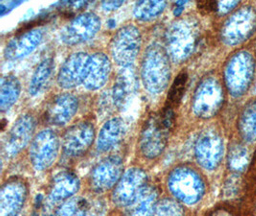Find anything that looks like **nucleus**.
Returning a JSON list of instances; mask_svg holds the SVG:
<instances>
[{"mask_svg": "<svg viewBox=\"0 0 256 216\" xmlns=\"http://www.w3.org/2000/svg\"><path fill=\"white\" fill-rule=\"evenodd\" d=\"M145 88L152 93H160L168 87L171 67L167 51L158 45L151 46L145 53L141 71Z\"/></svg>", "mask_w": 256, "mask_h": 216, "instance_id": "nucleus-1", "label": "nucleus"}, {"mask_svg": "<svg viewBox=\"0 0 256 216\" xmlns=\"http://www.w3.org/2000/svg\"><path fill=\"white\" fill-rule=\"evenodd\" d=\"M168 186L176 198L187 205H195L204 194V183L196 171L178 167L168 179Z\"/></svg>", "mask_w": 256, "mask_h": 216, "instance_id": "nucleus-2", "label": "nucleus"}, {"mask_svg": "<svg viewBox=\"0 0 256 216\" xmlns=\"http://www.w3.org/2000/svg\"><path fill=\"white\" fill-rule=\"evenodd\" d=\"M172 130L164 124L160 114H154L148 119L140 137V149L148 159L160 157L165 150Z\"/></svg>", "mask_w": 256, "mask_h": 216, "instance_id": "nucleus-3", "label": "nucleus"}, {"mask_svg": "<svg viewBox=\"0 0 256 216\" xmlns=\"http://www.w3.org/2000/svg\"><path fill=\"white\" fill-rule=\"evenodd\" d=\"M224 91L218 80L212 77L204 80L198 85L193 100V110L202 118H210L221 110Z\"/></svg>", "mask_w": 256, "mask_h": 216, "instance_id": "nucleus-4", "label": "nucleus"}, {"mask_svg": "<svg viewBox=\"0 0 256 216\" xmlns=\"http://www.w3.org/2000/svg\"><path fill=\"white\" fill-rule=\"evenodd\" d=\"M141 35L134 25L121 28L114 36L112 44V54L118 65L130 68L140 53Z\"/></svg>", "mask_w": 256, "mask_h": 216, "instance_id": "nucleus-5", "label": "nucleus"}, {"mask_svg": "<svg viewBox=\"0 0 256 216\" xmlns=\"http://www.w3.org/2000/svg\"><path fill=\"white\" fill-rule=\"evenodd\" d=\"M149 186L147 174L140 168H132L121 178L112 194L114 203L128 207L138 200Z\"/></svg>", "mask_w": 256, "mask_h": 216, "instance_id": "nucleus-6", "label": "nucleus"}, {"mask_svg": "<svg viewBox=\"0 0 256 216\" xmlns=\"http://www.w3.org/2000/svg\"><path fill=\"white\" fill-rule=\"evenodd\" d=\"M60 151V139L53 130H44L36 136L31 149L30 159L36 170H46L56 161Z\"/></svg>", "mask_w": 256, "mask_h": 216, "instance_id": "nucleus-7", "label": "nucleus"}, {"mask_svg": "<svg viewBox=\"0 0 256 216\" xmlns=\"http://www.w3.org/2000/svg\"><path fill=\"white\" fill-rule=\"evenodd\" d=\"M197 44V32L191 23L184 21L174 23L167 32V46L176 61L186 59Z\"/></svg>", "mask_w": 256, "mask_h": 216, "instance_id": "nucleus-8", "label": "nucleus"}, {"mask_svg": "<svg viewBox=\"0 0 256 216\" xmlns=\"http://www.w3.org/2000/svg\"><path fill=\"white\" fill-rule=\"evenodd\" d=\"M95 128L88 121H82L70 127L62 140L64 154L71 158H79L84 155L94 143Z\"/></svg>", "mask_w": 256, "mask_h": 216, "instance_id": "nucleus-9", "label": "nucleus"}, {"mask_svg": "<svg viewBox=\"0 0 256 216\" xmlns=\"http://www.w3.org/2000/svg\"><path fill=\"white\" fill-rule=\"evenodd\" d=\"M124 170L123 160L119 157H108L100 161L90 174V185L96 192H105L116 185Z\"/></svg>", "mask_w": 256, "mask_h": 216, "instance_id": "nucleus-10", "label": "nucleus"}, {"mask_svg": "<svg viewBox=\"0 0 256 216\" xmlns=\"http://www.w3.org/2000/svg\"><path fill=\"white\" fill-rule=\"evenodd\" d=\"M101 28V21L94 13H84L75 18L64 29L62 33V41L70 45H79L90 41Z\"/></svg>", "mask_w": 256, "mask_h": 216, "instance_id": "nucleus-11", "label": "nucleus"}, {"mask_svg": "<svg viewBox=\"0 0 256 216\" xmlns=\"http://www.w3.org/2000/svg\"><path fill=\"white\" fill-rule=\"evenodd\" d=\"M27 185L24 180L12 178L7 181L0 192V216H18L27 199Z\"/></svg>", "mask_w": 256, "mask_h": 216, "instance_id": "nucleus-12", "label": "nucleus"}, {"mask_svg": "<svg viewBox=\"0 0 256 216\" xmlns=\"http://www.w3.org/2000/svg\"><path fill=\"white\" fill-rule=\"evenodd\" d=\"M90 57L86 53L78 52L68 58L58 72V85L64 89H72L84 83L88 72Z\"/></svg>", "mask_w": 256, "mask_h": 216, "instance_id": "nucleus-13", "label": "nucleus"}, {"mask_svg": "<svg viewBox=\"0 0 256 216\" xmlns=\"http://www.w3.org/2000/svg\"><path fill=\"white\" fill-rule=\"evenodd\" d=\"M36 119L32 114L22 115L12 126L5 142L4 150L8 157L18 154L29 143L36 130Z\"/></svg>", "mask_w": 256, "mask_h": 216, "instance_id": "nucleus-14", "label": "nucleus"}, {"mask_svg": "<svg viewBox=\"0 0 256 216\" xmlns=\"http://www.w3.org/2000/svg\"><path fill=\"white\" fill-rule=\"evenodd\" d=\"M222 154V141L214 131H206L198 137L196 156L198 162L208 169H214L220 163Z\"/></svg>", "mask_w": 256, "mask_h": 216, "instance_id": "nucleus-15", "label": "nucleus"}, {"mask_svg": "<svg viewBox=\"0 0 256 216\" xmlns=\"http://www.w3.org/2000/svg\"><path fill=\"white\" fill-rule=\"evenodd\" d=\"M78 108L79 102L74 95L62 94L49 104L44 117L51 125H66L74 117Z\"/></svg>", "mask_w": 256, "mask_h": 216, "instance_id": "nucleus-16", "label": "nucleus"}, {"mask_svg": "<svg viewBox=\"0 0 256 216\" xmlns=\"http://www.w3.org/2000/svg\"><path fill=\"white\" fill-rule=\"evenodd\" d=\"M80 188V181L72 172H62L58 174L52 182L46 205L47 208H52L55 205L68 200Z\"/></svg>", "mask_w": 256, "mask_h": 216, "instance_id": "nucleus-17", "label": "nucleus"}, {"mask_svg": "<svg viewBox=\"0 0 256 216\" xmlns=\"http://www.w3.org/2000/svg\"><path fill=\"white\" fill-rule=\"evenodd\" d=\"M44 38L40 29H30L16 36L7 45L5 57L9 60H20L31 54Z\"/></svg>", "mask_w": 256, "mask_h": 216, "instance_id": "nucleus-18", "label": "nucleus"}, {"mask_svg": "<svg viewBox=\"0 0 256 216\" xmlns=\"http://www.w3.org/2000/svg\"><path fill=\"white\" fill-rule=\"evenodd\" d=\"M112 65L110 59L103 53H96L90 57V63L84 86L90 91H96L105 86L110 77Z\"/></svg>", "mask_w": 256, "mask_h": 216, "instance_id": "nucleus-19", "label": "nucleus"}, {"mask_svg": "<svg viewBox=\"0 0 256 216\" xmlns=\"http://www.w3.org/2000/svg\"><path fill=\"white\" fill-rule=\"evenodd\" d=\"M136 90V77L134 71L130 68L121 70L117 76L110 96L112 106L114 108H121L128 102L132 94Z\"/></svg>", "mask_w": 256, "mask_h": 216, "instance_id": "nucleus-20", "label": "nucleus"}, {"mask_svg": "<svg viewBox=\"0 0 256 216\" xmlns=\"http://www.w3.org/2000/svg\"><path fill=\"white\" fill-rule=\"evenodd\" d=\"M126 134V125L121 118H112L108 120L102 128L97 147L101 152H108L118 146L124 139Z\"/></svg>", "mask_w": 256, "mask_h": 216, "instance_id": "nucleus-21", "label": "nucleus"}, {"mask_svg": "<svg viewBox=\"0 0 256 216\" xmlns=\"http://www.w3.org/2000/svg\"><path fill=\"white\" fill-rule=\"evenodd\" d=\"M158 189L149 185L140 198L128 206L125 216H154L158 204Z\"/></svg>", "mask_w": 256, "mask_h": 216, "instance_id": "nucleus-22", "label": "nucleus"}, {"mask_svg": "<svg viewBox=\"0 0 256 216\" xmlns=\"http://www.w3.org/2000/svg\"><path fill=\"white\" fill-rule=\"evenodd\" d=\"M55 69L54 60L47 58L44 60L36 69L32 80L30 82L29 92L31 95H38L46 91L49 86Z\"/></svg>", "mask_w": 256, "mask_h": 216, "instance_id": "nucleus-23", "label": "nucleus"}, {"mask_svg": "<svg viewBox=\"0 0 256 216\" xmlns=\"http://www.w3.org/2000/svg\"><path fill=\"white\" fill-rule=\"evenodd\" d=\"M20 95V84L14 76H6L1 80L0 86V109L8 111Z\"/></svg>", "mask_w": 256, "mask_h": 216, "instance_id": "nucleus-24", "label": "nucleus"}, {"mask_svg": "<svg viewBox=\"0 0 256 216\" xmlns=\"http://www.w3.org/2000/svg\"><path fill=\"white\" fill-rule=\"evenodd\" d=\"M166 7L164 1H140L134 8V14L141 21H150L160 15Z\"/></svg>", "mask_w": 256, "mask_h": 216, "instance_id": "nucleus-25", "label": "nucleus"}, {"mask_svg": "<svg viewBox=\"0 0 256 216\" xmlns=\"http://www.w3.org/2000/svg\"><path fill=\"white\" fill-rule=\"evenodd\" d=\"M187 82H188V74L186 71H182L176 78L170 89L167 104H166L167 107L175 109L176 107L180 103L186 90Z\"/></svg>", "mask_w": 256, "mask_h": 216, "instance_id": "nucleus-26", "label": "nucleus"}, {"mask_svg": "<svg viewBox=\"0 0 256 216\" xmlns=\"http://www.w3.org/2000/svg\"><path fill=\"white\" fill-rule=\"evenodd\" d=\"M90 201L82 198H74L62 205L54 216H84Z\"/></svg>", "mask_w": 256, "mask_h": 216, "instance_id": "nucleus-27", "label": "nucleus"}, {"mask_svg": "<svg viewBox=\"0 0 256 216\" xmlns=\"http://www.w3.org/2000/svg\"><path fill=\"white\" fill-rule=\"evenodd\" d=\"M241 118L240 127L244 137L254 140L256 138V102L246 107Z\"/></svg>", "mask_w": 256, "mask_h": 216, "instance_id": "nucleus-28", "label": "nucleus"}, {"mask_svg": "<svg viewBox=\"0 0 256 216\" xmlns=\"http://www.w3.org/2000/svg\"><path fill=\"white\" fill-rule=\"evenodd\" d=\"M154 216H184V209L178 202L167 198L158 202Z\"/></svg>", "mask_w": 256, "mask_h": 216, "instance_id": "nucleus-29", "label": "nucleus"}, {"mask_svg": "<svg viewBox=\"0 0 256 216\" xmlns=\"http://www.w3.org/2000/svg\"><path fill=\"white\" fill-rule=\"evenodd\" d=\"M105 215V205L100 201L90 202L88 206L84 216H104Z\"/></svg>", "mask_w": 256, "mask_h": 216, "instance_id": "nucleus-30", "label": "nucleus"}, {"mask_svg": "<svg viewBox=\"0 0 256 216\" xmlns=\"http://www.w3.org/2000/svg\"><path fill=\"white\" fill-rule=\"evenodd\" d=\"M198 9L202 11L206 12V13H211V12H216L219 10V2H214V1H204L200 2L198 4Z\"/></svg>", "mask_w": 256, "mask_h": 216, "instance_id": "nucleus-31", "label": "nucleus"}, {"mask_svg": "<svg viewBox=\"0 0 256 216\" xmlns=\"http://www.w3.org/2000/svg\"><path fill=\"white\" fill-rule=\"evenodd\" d=\"M210 216H235V214H234L232 209L226 207V206H221V207L214 209L210 213Z\"/></svg>", "mask_w": 256, "mask_h": 216, "instance_id": "nucleus-32", "label": "nucleus"}, {"mask_svg": "<svg viewBox=\"0 0 256 216\" xmlns=\"http://www.w3.org/2000/svg\"><path fill=\"white\" fill-rule=\"evenodd\" d=\"M123 4V1H105L103 2V7L106 10H116Z\"/></svg>", "mask_w": 256, "mask_h": 216, "instance_id": "nucleus-33", "label": "nucleus"}]
</instances>
